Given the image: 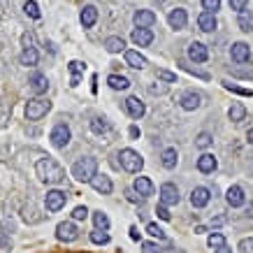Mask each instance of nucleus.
Segmentation results:
<instances>
[{"label":"nucleus","mask_w":253,"mask_h":253,"mask_svg":"<svg viewBox=\"0 0 253 253\" xmlns=\"http://www.w3.org/2000/svg\"><path fill=\"white\" fill-rule=\"evenodd\" d=\"M237 26H239V28H242L244 33H251V31H253V12H251V9H244V12H239Z\"/></svg>","instance_id":"obj_27"},{"label":"nucleus","mask_w":253,"mask_h":253,"mask_svg":"<svg viewBox=\"0 0 253 253\" xmlns=\"http://www.w3.org/2000/svg\"><path fill=\"white\" fill-rule=\"evenodd\" d=\"M179 105H181V107H184L186 112H193V109H198L200 105H202V98H200V93L188 91V93H184V95H181Z\"/></svg>","instance_id":"obj_20"},{"label":"nucleus","mask_w":253,"mask_h":253,"mask_svg":"<svg viewBox=\"0 0 253 253\" xmlns=\"http://www.w3.org/2000/svg\"><path fill=\"white\" fill-rule=\"evenodd\" d=\"M207 244L216 251V249H221V246H225V237H223L221 232H211V235H209V239H207Z\"/></svg>","instance_id":"obj_35"},{"label":"nucleus","mask_w":253,"mask_h":253,"mask_svg":"<svg viewBox=\"0 0 253 253\" xmlns=\"http://www.w3.org/2000/svg\"><path fill=\"white\" fill-rule=\"evenodd\" d=\"M79 19H82V26H84V28H93V23L98 21V9L93 7V5H86V7L82 9Z\"/></svg>","instance_id":"obj_23"},{"label":"nucleus","mask_w":253,"mask_h":253,"mask_svg":"<svg viewBox=\"0 0 253 253\" xmlns=\"http://www.w3.org/2000/svg\"><path fill=\"white\" fill-rule=\"evenodd\" d=\"M246 139H249V144H253V128L246 132Z\"/></svg>","instance_id":"obj_55"},{"label":"nucleus","mask_w":253,"mask_h":253,"mask_svg":"<svg viewBox=\"0 0 253 253\" xmlns=\"http://www.w3.org/2000/svg\"><path fill=\"white\" fill-rule=\"evenodd\" d=\"M209 200H211V193H209V188H205V186H198V188H193L191 191V205L195 209L207 207Z\"/></svg>","instance_id":"obj_10"},{"label":"nucleus","mask_w":253,"mask_h":253,"mask_svg":"<svg viewBox=\"0 0 253 253\" xmlns=\"http://www.w3.org/2000/svg\"><path fill=\"white\" fill-rule=\"evenodd\" d=\"M126 63L130 65V68H135V70H142L146 65V58L139 51H132V49H128L126 51Z\"/></svg>","instance_id":"obj_24"},{"label":"nucleus","mask_w":253,"mask_h":253,"mask_svg":"<svg viewBox=\"0 0 253 253\" xmlns=\"http://www.w3.org/2000/svg\"><path fill=\"white\" fill-rule=\"evenodd\" d=\"M130 40L137 46H149L151 42H154V33H151V28H135L132 35H130Z\"/></svg>","instance_id":"obj_16"},{"label":"nucleus","mask_w":253,"mask_h":253,"mask_svg":"<svg viewBox=\"0 0 253 253\" xmlns=\"http://www.w3.org/2000/svg\"><path fill=\"white\" fill-rule=\"evenodd\" d=\"M156 216H158V218H163V221H169L168 207H165V205H158V207H156Z\"/></svg>","instance_id":"obj_46"},{"label":"nucleus","mask_w":253,"mask_h":253,"mask_svg":"<svg viewBox=\"0 0 253 253\" xmlns=\"http://www.w3.org/2000/svg\"><path fill=\"white\" fill-rule=\"evenodd\" d=\"M202 7H205V12H214L221 7V0H202Z\"/></svg>","instance_id":"obj_40"},{"label":"nucleus","mask_w":253,"mask_h":253,"mask_svg":"<svg viewBox=\"0 0 253 253\" xmlns=\"http://www.w3.org/2000/svg\"><path fill=\"white\" fill-rule=\"evenodd\" d=\"M230 56L235 63H253L251 61V46L246 42H235L230 49Z\"/></svg>","instance_id":"obj_9"},{"label":"nucleus","mask_w":253,"mask_h":253,"mask_svg":"<svg viewBox=\"0 0 253 253\" xmlns=\"http://www.w3.org/2000/svg\"><path fill=\"white\" fill-rule=\"evenodd\" d=\"M23 12L31 16V19H40V7H38V2H35V0H28V2L23 5Z\"/></svg>","instance_id":"obj_37"},{"label":"nucleus","mask_w":253,"mask_h":253,"mask_svg":"<svg viewBox=\"0 0 253 253\" xmlns=\"http://www.w3.org/2000/svg\"><path fill=\"white\" fill-rule=\"evenodd\" d=\"M149 93H151V95H165V93H168V84H158V86H149Z\"/></svg>","instance_id":"obj_44"},{"label":"nucleus","mask_w":253,"mask_h":253,"mask_svg":"<svg viewBox=\"0 0 253 253\" xmlns=\"http://www.w3.org/2000/svg\"><path fill=\"white\" fill-rule=\"evenodd\" d=\"M70 137H72V132H70V128L65 123H56L51 135H49V139H51V144H54L56 149H65V146L70 144Z\"/></svg>","instance_id":"obj_5"},{"label":"nucleus","mask_w":253,"mask_h":253,"mask_svg":"<svg viewBox=\"0 0 253 253\" xmlns=\"http://www.w3.org/2000/svg\"><path fill=\"white\" fill-rule=\"evenodd\" d=\"M128 132H130V137H132V139H137V137H139V128H137V126H130V130H128Z\"/></svg>","instance_id":"obj_51"},{"label":"nucleus","mask_w":253,"mask_h":253,"mask_svg":"<svg viewBox=\"0 0 253 253\" xmlns=\"http://www.w3.org/2000/svg\"><path fill=\"white\" fill-rule=\"evenodd\" d=\"M91 242L93 244H109V235L105 230H93L91 232Z\"/></svg>","instance_id":"obj_39"},{"label":"nucleus","mask_w":253,"mask_h":253,"mask_svg":"<svg viewBox=\"0 0 253 253\" xmlns=\"http://www.w3.org/2000/svg\"><path fill=\"white\" fill-rule=\"evenodd\" d=\"M68 68H70V72H72V75L77 77L79 72L84 70V65H82V63H79V61H72V63H70V65H68Z\"/></svg>","instance_id":"obj_48"},{"label":"nucleus","mask_w":253,"mask_h":253,"mask_svg":"<svg viewBox=\"0 0 253 253\" xmlns=\"http://www.w3.org/2000/svg\"><path fill=\"white\" fill-rule=\"evenodd\" d=\"M26 46H33V35L31 33H26V35H23V49H26Z\"/></svg>","instance_id":"obj_50"},{"label":"nucleus","mask_w":253,"mask_h":253,"mask_svg":"<svg viewBox=\"0 0 253 253\" xmlns=\"http://www.w3.org/2000/svg\"><path fill=\"white\" fill-rule=\"evenodd\" d=\"M35 172L38 176L44 181V184H61L63 179H65V169L54 161V158H40L38 165H35Z\"/></svg>","instance_id":"obj_1"},{"label":"nucleus","mask_w":253,"mask_h":253,"mask_svg":"<svg viewBox=\"0 0 253 253\" xmlns=\"http://www.w3.org/2000/svg\"><path fill=\"white\" fill-rule=\"evenodd\" d=\"M107 84L114 88V91H126L128 86H130V82L123 77V75H109L107 77Z\"/></svg>","instance_id":"obj_28"},{"label":"nucleus","mask_w":253,"mask_h":253,"mask_svg":"<svg viewBox=\"0 0 253 253\" xmlns=\"http://www.w3.org/2000/svg\"><path fill=\"white\" fill-rule=\"evenodd\" d=\"M211 142H214V139H211V135H209V132H200L198 137H195V146H198V149H209V146H211Z\"/></svg>","instance_id":"obj_36"},{"label":"nucleus","mask_w":253,"mask_h":253,"mask_svg":"<svg viewBox=\"0 0 253 253\" xmlns=\"http://www.w3.org/2000/svg\"><path fill=\"white\" fill-rule=\"evenodd\" d=\"M188 58H191L193 63H205L209 58L207 46L202 44V42H191V44H188Z\"/></svg>","instance_id":"obj_13"},{"label":"nucleus","mask_w":253,"mask_h":253,"mask_svg":"<svg viewBox=\"0 0 253 253\" xmlns=\"http://www.w3.org/2000/svg\"><path fill=\"white\" fill-rule=\"evenodd\" d=\"M132 191L137 193L139 198H149V195H154V184H151L149 176H137L132 181Z\"/></svg>","instance_id":"obj_11"},{"label":"nucleus","mask_w":253,"mask_h":253,"mask_svg":"<svg viewBox=\"0 0 253 253\" xmlns=\"http://www.w3.org/2000/svg\"><path fill=\"white\" fill-rule=\"evenodd\" d=\"M168 23L174 28V31H181V28H186V23H188V14H186V9L176 7L172 9L168 14Z\"/></svg>","instance_id":"obj_12"},{"label":"nucleus","mask_w":253,"mask_h":253,"mask_svg":"<svg viewBox=\"0 0 253 253\" xmlns=\"http://www.w3.org/2000/svg\"><path fill=\"white\" fill-rule=\"evenodd\" d=\"M130 239H135V242H139V232H137V228L132 225L130 228Z\"/></svg>","instance_id":"obj_53"},{"label":"nucleus","mask_w":253,"mask_h":253,"mask_svg":"<svg viewBox=\"0 0 253 253\" xmlns=\"http://www.w3.org/2000/svg\"><path fill=\"white\" fill-rule=\"evenodd\" d=\"M239 251L242 253H253V237H246L239 242Z\"/></svg>","instance_id":"obj_42"},{"label":"nucleus","mask_w":253,"mask_h":253,"mask_svg":"<svg viewBox=\"0 0 253 253\" xmlns=\"http://www.w3.org/2000/svg\"><path fill=\"white\" fill-rule=\"evenodd\" d=\"M216 168H218V161H216L214 154H202L198 158V169L202 174H211Z\"/></svg>","instance_id":"obj_17"},{"label":"nucleus","mask_w":253,"mask_h":253,"mask_svg":"<svg viewBox=\"0 0 253 253\" xmlns=\"http://www.w3.org/2000/svg\"><path fill=\"white\" fill-rule=\"evenodd\" d=\"M98 174V161L86 156V158H79L75 165H72V176L77 181H84V184H91V179Z\"/></svg>","instance_id":"obj_2"},{"label":"nucleus","mask_w":253,"mask_h":253,"mask_svg":"<svg viewBox=\"0 0 253 253\" xmlns=\"http://www.w3.org/2000/svg\"><path fill=\"white\" fill-rule=\"evenodd\" d=\"M126 195H128V200H130V202H135V205H139V202L144 200V198H139V195H137V193H135V191H128V193H126Z\"/></svg>","instance_id":"obj_49"},{"label":"nucleus","mask_w":253,"mask_h":253,"mask_svg":"<svg viewBox=\"0 0 253 253\" xmlns=\"http://www.w3.org/2000/svg\"><path fill=\"white\" fill-rule=\"evenodd\" d=\"M68 202V195L63 191H49L44 198V205H46V211H61Z\"/></svg>","instance_id":"obj_8"},{"label":"nucleus","mask_w":253,"mask_h":253,"mask_svg":"<svg viewBox=\"0 0 253 253\" xmlns=\"http://www.w3.org/2000/svg\"><path fill=\"white\" fill-rule=\"evenodd\" d=\"M91 186H93V188H95L98 193H102V195H109V193L114 191V184H112V179H109L107 174H100V172L91 179Z\"/></svg>","instance_id":"obj_14"},{"label":"nucleus","mask_w":253,"mask_h":253,"mask_svg":"<svg viewBox=\"0 0 253 253\" xmlns=\"http://www.w3.org/2000/svg\"><path fill=\"white\" fill-rule=\"evenodd\" d=\"M40 61V54H38V49L35 46H26L21 51V63L23 65H28V68H33V65H38Z\"/></svg>","instance_id":"obj_26"},{"label":"nucleus","mask_w":253,"mask_h":253,"mask_svg":"<svg viewBox=\"0 0 253 253\" xmlns=\"http://www.w3.org/2000/svg\"><path fill=\"white\" fill-rule=\"evenodd\" d=\"M123 46H126L123 38H107L105 40V49H107L109 54H119V51H123Z\"/></svg>","instance_id":"obj_30"},{"label":"nucleus","mask_w":253,"mask_h":253,"mask_svg":"<svg viewBox=\"0 0 253 253\" xmlns=\"http://www.w3.org/2000/svg\"><path fill=\"white\" fill-rule=\"evenodd\" d=\"M51 112V102L44 98H33L26 102V119L28 121H40L42 116H46Z\"/></svg>","instance_id":"obj_3"},{"label":"nucleus","mask_w":253,"mask_h":253,"mask_svg":"<svg viewBox=\"0 0 253 253\" xmlns=\"http://www.w3.org/2000/svg\"><path fill=\"white\" fill-rule=\"evenodd\" d=\"M198 26L205 33H214L216 26H218V23H216V14L214 12H202V14L198 16Z\"/></svg>","instance_id":"obj_21"},{"label":"nucleus","mask_w":253,"mask_h":253,"mask_svg":"<svg viewBox=\"0 0 253 253\" xmlns=\"http://www.w3.org/2000/svg\"><path fill=\"white\" fill-rule=\"evenodd\" d=\"M228 116H230V121L232 123H239V121H244V116H246V107L242 105V102H235L230 109H228Z\"/></svg>","instance_id":"obj_29"},{"label":"nucleus","mask_w":253,"mask_h":253,"mask_svg":"<svg viewBox=\"0 0 253 253\" xmlns=\"http://www.w3.org/2000/svg\"><path fill=\"white\" fill-rule=\"evenodd\" d=\"M121 168L126 172H130V174H137L139 169L144 168V158L137 154V151H132V149H123L121 151Z\"/></svg>","instance_id":"obj_4"},{"label":"nucleus","mask_w":253,"mask_h":253,"mask_svg":"<svg viewBox=\"0 0 253 253\" xmlns=\"http://www.w3.org/2000/svg\"><path fill=\"white\" fill-rule=\"evenodd\" d=\"M223 86H225L228 91L237 93V95H244V98H251V95H253V91H249V88H242V86H237V84H230L228 79H223Z\"/></svg>","instance_id":"obj_33"},{"label":"nucleus","mask_w":253,"mask_h":253,"mask_svg":"<svg viewBox=\"0 0 253 253\" xmlns=\"http://www.w3.org/2000/svg\"><path fill=\"white\" fill-rule=\"evenodd\" d=\"M200 232H207V228H205V225H198V228H195V235H200Z\"/></svg>","instance_id":"obj_56"},{"label":"nucleus","mask_w":253,"mask_h":253,"mask_svg":"<svg viewBox=\"0 0 253 253\" xmlns=\"http://www.w3.org/2000/svg\"><path fill=\"white\" fill-rule=\"evenodd\" d=\"M86 216H88V209L86 207H75V211H72L75 221H86Z\"/></svg>","instance_id":"obj_43"},{"label":"nucleus","mask_w":253,"mask_h":253,"mask_svg":"<svg viewBox=\"0 0 253 253\" xmlns=\"http://www.w3.org/2000/svg\"><path fill=\"white\" fill-rule=\"evenodd\" d=\"M216 253H232L230 246H221V249H216Z\"/></svg>","instance_id":"obj_54"},{"label":"nucleus","mask_w":253,"mask_h":253,"mask_svg":"<svg viewBox=\"0 0 253 253\" xmlns=\"http://www.w3.org/2000/svg\"><path fill=\"white\" fill-rule=\"evenodd\" d=\"M223 223H225V218H223V216H216V218H211V225H216V228H218V225H223Z\"/></svg>","instance_id":"obj_52"},{"label":"nucleus","mask_w":253,"mask_h":253,"mask_svg":"<svg viewBox=\"0 0 253 253\" xmlns=\"http://www.w3.org/2000/svg\"><path fill=\"white\" fill-rule=\"evenodd\" d=\"M93 223H95V230H105V232H107L109 225H112L105 211H95V214H93Z\"/></svg>","instance_id":"obj_32"},{"label":"nucleus","mask_w":253,"mask_h":253,"mask_svg":"<svg viewBox=\"0 0 253 253\" xmlns=\"http://www.w3.org/2000/svg\"><path fill=\"white\" fill-rule=\"evenodd\" d=\"M91 130L95 132V135H105V132L109 130V121L107 119H102V116H95L91 121Z\"/></svg>","instance_id":"obj_31"},{"label":"nucleus","mask_w":253,"mask_h":253,"mask_svg":"<svg viewBox=\"0 0 253 253\" xmlns=\"http://www.w3.org/2000/svg\"><path fill=\"white\" fill-rule=\"evenodd\" d=\"M176 161H179V154H176V149H165L161 154V163L165 169H174L176 168Z\"/></svg>","instance_id":"obj_25"},{"label":"nucleus","mask_w":253,"mask_h":253,"mask_svg":"<svg viewBox=\"0 0 253 253\" xmlns=\"http://www.w3.org/2000/svg\"><path fill=\"white\" fill-rule=\"evenodd\" d=\"M146 232H149V235H151V237H156V239H168V235H165V230H163V228H158V225H156V223H149V225H146Z\"/></svg>","instance_id":"obj_38"},{"label":"nucleus","mask_w":253,"mask_h":253,"mask_svg":"<svg viewBox=\"0 0 253 253\" xmlns=\"http://www.w3.org/2000/svg\"><path fill=\"white\" fill-rule=\"evenodd\" d=\"M246 5H249V0H230V7L237 9V12H244Z\"/></svg>","instance_id":"obj_47"},{"label":"nucleus","mask_w":253,"mask_h":253,"mask_svg":"<svg viewBox=\"0 0 253 253\" xmlns=\"http://www.w3.org/2000/svg\"><path fill=\"white\" fill-rule=\"evenodd\" d=\"M158 195H161V205H165V207H172V205H179V200H181V195H179V188H176L172 181H168V184L161 186V191H158Z\"/></svg>","instance_id":"obj_6"},{"label":"nucleus","mask_w":253,"mask_h":253,"mask_svg":"<svg viewBox=\"0 0 253 253\" xmlns=\"http://www.w3.org/2000/svg\"><path fill=\"white\" fill-rule=\"evenodd\" d=\"M21 214H23V221L26 223H38V221H42V216H38V211H35V207H23L21 209Z\"/></svg>","instance_id":"obj_34"},{"label":"nucleus","mask_w":253,"mask_h":253,"mask_svg":"<svg viewBox=\"0 0 253 253\" xmlns=\"http://www.w3.org/2000/svg\"><path fill=\"white\" fill-rule=\"evenodd\" d=\"M126 112H128L132 119H142V116L146 114V107H144V102H142L139 98L130 95V98L126 100Z\"/></svg>","instance_id":"obj_15"},{"label":"nucleus","mask_w":253,"mask_h":253,"mask_svg":"<svg viewBox=\"0 0 253 253\" xmlns=\"http://www.w3.org/2000/svg\"><path fill=\"white\" fill-rule=\"evenodd\" d=\"M225 200H228L230 207H242L246 202V195H244V191H242V186H230L228 193H225Z\"/></svg>","instance_id":"obj_18"},{"label":"nucleus","mask_w":253,"mask_h":253,"mask_svg":"<svg viewBox=\"0 0 253 253\" xmlns=\"http://www.w3.org/2000/svg\"><path fill=\"white\" fill-rule=\"evenodd\" d=\"M56 237L61 239V242H65V244H70V242H75V239L79 237L77 225H75L72 221L58 223V225H56Z\"/></svg>","instance_id":"obj_7"},{"label":"nucleus","mask_w":253,"mask_h":253,"mask_svg":"<svg viewBox=\"0 0 253 253\" xmlns=\"http://www.w3.org/2000/svg\"><path fill=\"white\" fill-rule=\"evenodd\" d=\"M156 23V14L151 9H137L135 12V26L137 28H151Z\"/></svg>","instance_id":"obj_19"},{"label":"nucleus","mask_w":253,"mask_h":253,"mask_svg":"<svg viewBox=\"0 0 253 253\" xmlns=\"http://www.w3.org/2000/svg\"><path fill=\"white\" fill-rule=\"evenodd\" d=\"M28 84H31V91L38 93V95H42V93H46V88H49V79L44 77V75H33L31 79H28Z\"/></svg>","instance_id":"obj_22"},{"label":"nucleus","mask_w":253,"mask_h":253,"mask_svg":"<svg viewBox=\"0 0 253 253\" xmlns=\"http://www.w3.org/2000/svg\"><path fill=\"white\" fill-rule=\"evenodd\" d=\"M158 77H161L163 82H169V84H172V82H176V75H174V72H168V70H158Z\"/></svg>","instance_id":"obj_45"},{"label":"nucleus","mask_w":253,"mask_h":253,"mask_svg":"<svg viewBox=\"0 0 253 253\" xmlns=\"http://www.w3.org/2000/svg\"><path fill=\"white\" fill-rule=\"evenodd\" d=\"M142 251L144 253H163V249L154 242H142Z\"/></svg>","instance_id":"obj_41"}]
</instances>
